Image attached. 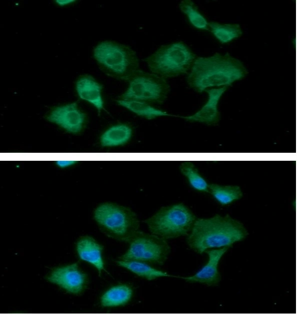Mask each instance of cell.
<instances>
[{"mask_svg":"<svg viewBox=\"0 0 297 314\" xmlns=\"http://www.w3.org/2000/svg\"><path fill=\"white\" fill-rule=\"evenodd\" d=\"M77 251L80 258L95 266L99 275L105 270L102 257L103 246L90 236L81 238L77 243Z\"/></svg>","mask_w":297,"mask_h":314,"instance_id":"15","label":"cell"},{"mask_svg":"<svg viewBox=\"0 0 297 314\" xmlns=\"http://www.w3.org/2000/svg\"><path fill=\"white\" fill-rule=\"evenodd\" d=\"M116 102L119 106L124 107L137 116L149 120L170 116L167 111L144 101L118 99Z\"/></svg>","mask_w":297,"mask_h":314,"instance_id":"16","label":"cell"},{"mask_svg":"<svg viewBox=\"0 0 297 314\" xmlns=\"http://www.w3.org/2000/svg\"><path fill=\"white\" fill-rule=\"evenodd\" d=\"M75 1H56V3L60 6H63L73 3Z\"/></svg>","mask_w":297,"mask_h":314,"instance_id":"24","label":"cell"},{"mask_svg":"<svg viewBox=\"0 0 297 314\" xmlns=\"http://www.w3.org/2000/svg\"><path fill=\"white\" fill-rule=\"evenodd\" d=\"M77 161L74 160H59L56 162V164L60 168H66L75 164Z\"/></svg>","mask_w":297,"mask_h":314,"instance_id":"23","label":"cell"},{"mask_svg":"<svg viewBox=\"0 0 297 314\" xmlns=\"http://www.w3.org/2000/svg\"><path fill=\"white\" fill-rule=\"evenodd\" d=\"M76 89L79 97L93 105L99 113L104 110L102 96L103 86L93 77H81L76 82Z\"/></svg>","mask_w":297,"mask_h":314,"instance_id":"14","label":"cell"},{"mask_svg":"<svg viewBox=\"0 0 297 314\" xmlns=\"http://www.w3.org/2000/svg\"><path fill=\"white\" fill-rule=\"evenodd\" d=\"M179 8L193 27L200 30H208L209 22L193 2L190 0L182 1L179 4Z\"/></svg>","mask_w":297,"mask_h":314,"instance_id":"22","label":"cell"},{"mask_svg":"<svg viewBox=\"0 0 297 314\" xmlns=\"http://www.w3.org/2000/svg\"><path fill=\"white\" fill-rule=\"evenodd\" d=\"M196 217L182 203L162 207L145 220L152 234L164 239L187 235Z\"/></svg>","mask_w":297,"mask_h":314,"instance_id":"6","label":"cell"},{"mask_svg":"<svg viewBox=\"0 0 297 314\" xmlns=\"http://www.w3.org/2000/svg\"><path fill=\"white\" fill-rule=\"evenodd\" d=\"M127 251L119 257L122 260L139 261L162 265L170 251L167 240L139 230L128 242Z\"/></svg>","mask_w":297,"mask_h":314,"instance_id":"8","label":"cell"},{"mask_svg":"<svg viewBox=\"0 0 297 314\" xmlns=\"http://www.w3.org/2000/svg\"><path fill=\"white\" fill-rule=\"evenodd\" d=\"M187 74L189 86L201 93L210 88H228L245 77L248 71L241 61L229 53H215L208 57H196Z\"/></svg>","mask_w":297,"mask_h":314,"instance_id":"1","label":"cell"},{"mask_svg":"<svg viewBox=\"0 0 297 314\" xmlns=\"http://www.w3.org/2000/svg\"><path fill=\"white\" fill-rule=\"evenodd\" d=\"M208 31L222 44L230 43L240 37L243 34L241 26L236 23L222 24L209 22Z\"/></svg>","mask_w":297,"mask_h":314,"instance_id":"19","label":"cell"},{"mask_svg":"<svg viewBox=\"0 0 297 314\" xmlns=\"http://www.w3.org/2000/svg\"><path fill=\"white\" fill-rule=\"evenodd\" d=\"M179 170L186 178L189 186L194 190L199 192H209V184L192 162L186 161L182 162Z\"/></svg>","mask_w":297,"mask_h":314,"instance_id":"21","label":"cell"},{"mask_svg":"<svg viewBox=\"0 0 297 314\" xmlns=\"http://www.w3.org/2000/svg\"><path fill=\"white\" fill-rule=\"evenodd\" d=\"M134 128L128 122H118L106 128L99 137V144L102 147L112 148L124 146L132 140Z\"/></svg>","mask_w":297,"mask_h":314,"instance_id":"13","label":"cell"},{"mask_svg":"<svg viewBox=\"0 0 297 314\" xmlns=\"http://www.w3.org/2000/svg\"><path fill=\"white\" fill-rule=\"evenodd\" d=\"M94 218L108 236L128 242L139 230L136 214L129 207L113 202H104L95 209Z\"/></svg>","mask_w":297,"mask_h":314,"instance_id":"3","label":"cell"},{"mask_svg":"<svg viewBox=\"0 0 297 314\" xmlns=\"http://www.w3.org/2000/svg\"><path fill=\"white\" fill-rule=\"evenodd\" d=\"M94 57L108 75L127 82L139 69V60L129 46L114 41L99 43L94 50Z\"/></svg>","mask_w":297,"mask_h":314,"instance_id":"5","label":"cell"},{"mask_svg":"<svg viewBox=\"0 0 297 314\" xmlns=\"http://www.w3.org/2000/svg\"><path fill=\"white\" fill-rule=\"evenodd\" d=\"M228 247L207 250L208 260L197 272L190 276L182 277L189 282H198L208 286L217 285L221 279L218 270L220 260L228 249Z\"/></svg>","mask_w":297,"mask_h":314,"instance_id":"10","label":"cell"},{"mask_svg":"<svg viewBox=\"0 0 297 314\" xmlns=\"http://www.w3.org/2000/svg\"><path fill=\"white\" fill-rule=\"evenodd\" d=\"M133 295L132 287L128 284L119 283L107 290L101 296L100 302L104 307H118L127 304Z\"/></svg>","mask_w":297,"mask_h":314,"instance_id":"17","label":"cell"},{"mask_svg":"<svg viewBox=\"0 0 297 314\" xmlns=\"http://www.w3.org/2000/svg\"><path fill=\"white\" fill-rule=\"evenodd\" d=\"M47 279L69 292L78 293L84 287L86 275L79 269L77 263H74L55 269Z\"/></svg>","mask_w":297,"mask_h":314,"instance_id":"12","label":"cell"},{"mask_svg":"<svg viewBox=\"0 0 297 314\" xmlns=\"http://www.w3.org/2000/svg\"><path fill=\"white\" fill-rule=\"evenodd\" d=\"M196 55L181 41L160 46L144 61L151 73L166 79L187 74Z\"/></svg>","mask_w":297,"mask_h":314,"instance_id":"4","label":"cell"},{"mask_svg":"<svg viewBox=\"0 0 297 314\" xmlns=\"http://www.w3.org/2000/svg\"><path fill=\"white\" fill-rule=\"evenodd\" d=\"M209 192L214 199L222 205H227L240 199L243 193L237 185H220L209 184Z\"/></svg>","mask_w":297,"mask_h":314,"instance_id":"20","label":"cell"},{"mask_svg":"<svg viewBox=\"0 0 297 314\" xmlns=\"http://www.w3.org/2000/svg\"><path fill=\"white\" fill-rule=\"evenodd\" d=\"M127 89L118 97L123 100H135L149 104H162L170 87L166 79L153 73L139 69L127 81Z\"/></svg>","mask_w":297,"mask_h":314,"instance_id":"7","label":"cell"},{"mask_svg":"<svg viewBox=\"0 0 297 314\" xmlns=\"http://www.w3.org/2000/svg\"><path fill=\"white\" fill-rule=\"evenodd\" d=\"M118 265L123 267L137 276L152 280L155 279L171 276L168 272L154 268L148 263L135 260H119L116 261Z\"/></svg>","mask_w":297,"mask_h":314,"instance_id":"18","label":"cell"},{"mask_svg":"<svg viewBox=\"0 0 297 314\" xmlns=\"http://www.w3.org/2000/svg\"><path fill=\"white\" fill-rule=\"evenodd\" d=\"M227 87L213 88L207 89L208 98L206 103L194 114L182 117L190 122H199L207 125L217 124L220 119L218 106L220 99L226 92Z\"/></svg>","mask_w":297,"mask_h":314,"instance_id":"11","label":"cell"},{"mask_svg":"<svg viewBox=\"0 0 297 314\" xmlns=\"http://www.w3.org/2000/svg\"><path fill=\"white\" fill-rule=\"evenodd\" d=\"M247 235L239 221L229 215L216 214L210 218H196L186 241L191 249L201 254L211 248H229Z\"/></svg>","mask_w":297,"mask_h":314,"instance_id":"2","label":"cell"},{"mask_svg":"<svg viewBox=\"0 0 297 314\" xmlns=\"http://www.w3.org/2000/svg\"><path fill=\"white\" fill-rule=\"evenodd\" d=\"M47 119L66 131L76 134L82 130L86 116L78 108L77 103L74 102L54 108Z\"/></svg>","mask_w":297,"mask_h":314,"instance_id":"9","label":"cell"}]
</instances>
